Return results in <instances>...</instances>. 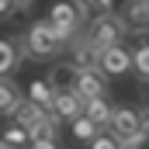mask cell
I'll list each match as a JSON object with an SVG mask.
<instances>
[{
    "mask_svg": "<svg viewBox=\"0 0 149 149\" xmlns=\"http://www.w3.org/2000/svg\"><path fill=\"white\" fill-rule=\"evenodd\" d=\"M59 139V118L52 111H45L38 121L28 125V142H56Z\"/></svg>",
    "mask_w": 149,
    "mask_h": 149,
    "instance_id": "obj_9",
    "label": "cell"
},
{
    "mask_svg": "<svg viewBox=\"0 0 149 149\" xmlns=\"http://www.w3.org/2000/svg\"><path fill=\"white\" fill-rule=\"evenodd\" d=\"M14 104H17V87H14V80L0 76V114H10Z\"/></svg>",
    "mask_w": 149,
    "mask_h": 149,
    "instance_id": "obj_16",
    "label": "cell"
},
{
    "mask_svg": "<svg viewBox=\"0 0 149 149\" xmlns=\"http://www.w3.org/2000/svg\"><path fill=\"white\" fill-rule=\"evenodd\" d=\"M52 83L49 80H31V87H28V101H35L38 108H45L49 111V104H52Z\"/></svg>",
    "mask_w": 149,
    "mask_h": 149,
    "instance_id": "obj_14",
    "label": "cell"
},
{
    "mask_svg": "<svg viewBox=\"0 0 149 149\" xmlns=\"http://www.w3.org/2000/svg\"><path fill=\"white\" fill-rule=\"evenodd\" d=\"M111 76L104 73L101 66H94V70H76V83H73V94L80 101H87V97H108V83Z\"/></svg>",
    "mask_w": 149,
    "mask_h": 149,
    "instance_id": "obj_5",
    "label": "cell"
},
{
    "mask_svg": "<svg viewBox=\"0 0 149 149\" xmlns=\"http://www.w3.org/2000/svg\"><path fill=\"white\" fill-rule=\"evenodd\" d=\"M108 125H111V135L118 142H146V114L142 108H132V104H111V118H108Z\"/></svg>",
    "mask_w": 149,
    "mask_h": 149,
    "instance_id": "obj_1",
    "label": "cell"
},
{
    "mask_svg": "<svg viewBox=\"0 0 149 149\" xmlns=\"http://www.w3.org/2000/svg\"><path fill=\"white\" fill-rule=\"evenodd\" d=\"M14 66H21V56H17V49H14V42L0 38V76H7Z\"/></svg>",
    "mask_w": 149,
    "mask_h": 149,
    "instance_id": "obj_15",
    "label": "cell"
},
{
    "mask_svg": "<svg viewBox=\"0 0 149 149\" xmlns=\"http://www.w3.org/2000/svg\"><path fill=\"white\" fill-rule=\"evenodd\" d=\"M49 111L56 114L59 121H73L76 114H83V101L76 97L73 90H56V94H52V104H49Z\"/></svg>",
    "mask_w": 149,
    "mask_h": 149,
    "instance_id": "obj_8",
    "label": "cell"
},
{
    "mask_svg": "<svg viewBox=\"0 0 149 149\" xmlns=\"http://www.w3.org/2000/svg\"><path fill=\"white\" fill-rule=\"evenodd\" d=\"M49 21H52V28H56L59 35L70 42V38L80 31V24H83V14L73 7V0H56L52 10H49Z\"/></svg>",
    "mask_w": 149,
    "mask_h": 149,
    "instance_id": "obj_4",
    "label": "cell"
},
{
    "mask_svg": "<svg viewBox=\"0 0 149 149\" xmlns=\"http://www.w3.org/2000/svg\"><path fill=\"white\" fill-rule=\"evenodd\" d=\"M118 149H142V142H118Z\"/></svg>",
    "mask_w": 149,
    "mask_h": 149,
    "instance_id": "obj_24",
    "label": "cell"
},
{
    "mask_svg": "<svg viewBox=\"0 0 149 149\" xmlns=\"http://www.w3.org/2000/svg\"><path fill=\"white\" fill-rule=\"evenodd\" d=\"M97 66H101L108 76H121V73H128V70H132V52H128L121 42L104 45V49H101V56H97Z\"/></svg>",
    "mask_w": 149,
    "mask_h": 149,
    "instance_id": "obj_6",
    "label": "cell"
},
{
    "mask_svg": "<svg viewBox=\"0 0 149 149\" xmlns=\"http://www.w3.org/2000/svg\"><path fill=\"white\" fill-rule=\"evenodd\" d=\"M70 125H73V139H76V142H90V139L101 132V125H97L94 118H87V114H76Z\"/></svg>",
    "mask_w": 149,
    "mask_h": 149,
    "instance_id": "obj_13",
    "label": "cell"
},
{
    "mask_svg": "<svg viewBox=\"0 0 149 149\" xmlns=\"http://www.w3.org/2000/svg\"><path fill=\"white\" fill-rule=\"evenodd\" d=\"M10 114L17 118V125H24V128H28L31 121H38V118L45 114V108H38L35 101H21V97H17V104L10 108Z\"/></svg>",
    "mask_w": 149,
    "mask_h": 149,
    "instance_id": "obj_12",
    "label": "cell"
},
{
    "mask_svg": "<svg viewBox=\"0 0 149 149\" xmlns=\"http://www.w3.org/2000/svg\"><path fill=\"white\" fill-rule=\"evenodd\" d=\"M63 49H66V38L52 28L49 17L35 21V24L28 28V35H24V52H28L31 59H52V56H59Z\"/></svg>",
    "mask_w": 149,
    "mask_h": 149,
    "instance_id": "obj_2",
    "label": "cell"
},
{
    "mask_svg": "<svg viewBox=\"0 0 149 149\" xmlns=\"http://www.w3.org/2000/svg\"><path fill=\"white\" fill-rule=\"evenodd\" d=\"M90 149H118V139H114V135H101V132H97V135L90 139Z\"/></svg>",
    "mask_w": 149,
    "mask_h": 149,
    "instance_id": "obj_19",
    "label": "cell"
},
{
    "mask_svg": "<svg viewBox=\"0 0 149 149\" xmlns=\"http://www.w3.org/2000/svg\"><path fill=\"white\" fill-rule=\"evenodd\" d=\"M80 3H83L87 10H90V7H94V10H101V0H80Z\"/></svg>",
    "mask_w": 149,
    "mask_h": 149,
    "instance_id": "obj_23",
    "label": "cell"
},
{
    "mask_svg": "<svg viewBox=\"0 0 149 149\" xmlns=\"http://www.w3.org/2000/svg\"><path fill=\"white\" fill-rule=\"evenodd\" d=\"M125 35H128V24H125V17H121V14H111V10H101V14L90 21V28H87V38H90L97 49L114 45V42H121Z\"/></svg>",
    "mask_w": 149,
    "mask_h": 149,
    "instance_id": "obj_3",
    "label": "cell"
},
{
    "mask_svg": "<svg viewBox=\"0 0 149 149\" xmlns=\"http://www.w3.org/2000/svg\"><path fill=\"white\" fill-rule=\"evenodd\" d=\"M7 146H14V149H21L24 142H28V128L24 125H10V128H3V135H0Z\"/></svg>",
    "mask_w": 149,
    "mask_h": 149,
    "instance_id": "obj_17",
    "label": "cell"
},
{
    "mask_svg": "<svg viewBox=\"0 0 149 149\" xmlns=\"http://www.w3.org/2000/svg\"><path fill=\"white\" fill-rule=\"evenodd\" d=\"M83 114L94 118V121L104 128L108 118H111V101H108V97H87V101H83Z\"/></svg>",
    "mask_w": 149,
    "mask_h": 149,
    "instance_id": "obj_11",
    "label": "cell"
},
{
    "mask_svg": "<svg viewBox=\"0 0 149 149\" xmlns=\"http://www.w3.org/2000/svg\"><path fill=\"white\" fill-rule=\"evenodd\" d=\"M28 149H56V142H31Z\"/></svg>",
    "mask_w": 149,
    "mask_h": 149,
    "instance_id": "obj_22",
    "label": "cell"
},
{
    "mask_svg": "<svg viewBox=\"0 0 149 149\" xmlns=\"http://www.w3.org/2000/svg\"><path fill=\"white\" fill-rule=\"evenodd\" d=\"M3 17H14V0H0V21Z\"/></svg>",
    "mask_w": 149,
    "mask_h": 149,
    "instance_id": "obj_21",
    "label": "cell"
},
{
    "mask_svg": "<svg viewBox=\"0 0 149 149\" xmlns=\"http://www.w3.org/2000/svg\"><path fill=\"white\" fill-rule=\"evenodd\" d=\"M66 45H70V66H73V70H94V66H97L101 49H97L87 35H73Z\"/></svg>",
    "mask_w": 149,
    "mask_h": 149,
    "instance_id": "obj_7",
    "label": "cell"
},
{
    "mask_svg": "<svg viewBox=\"0 0 149 149\" xmlns=\"http://www.w3.org/2000/svg\"><path fill=\"white\" fill-rule=\"evenodd\" d=\"M132 66L139 70V76H142V80L149 76V49H146V45H139V49L132 52Z\"/></svg>",
    "mask_w": 149,
    "mask_h": 149,
    "instance_id": "obj_18",
    "label": "cell"
},
{
    "mask_svg": "<svg viewBox=\"0 0 149 149\" xmlns=\"http://www.w3.org/2000/svg\"><path fill=\"white\" fill-rule=\"evenodd\" d=\"M132 0H101V10H111V14H125Z\"/></svg>",
    "mask_w": 149,
    "mask_h": 149,
    "instance_id": "obj_20",
    "label": "cell"
},
{
    "mask_svg": "<svg viewBox=\"0 0 149 149\" xmlns=\"http://www.w3.org/2000/svg\"><path fill=\"white\" fill-rule=\"evenodd\" d=\"M49 83H52V90H73L76 83V70L70 66V63H56L52 70H49V76H45Z\"/></svg>",
    "mask_w": 149,
    "mask_h": 149,
    "instance_id": "obj_10",
    "label": "cell"
},
{
    "mask_svg": "<svg viewBox=\"0 0 149 149\" xmlns=\"http://www.w3.org/2000/svg\"><path fill=\"white\" fill-rule=\"evenodd\" d=\"M0 149H14V146H7V142H3V139H0Z\"/></svg>",
    "mask_w": 149,
    "mask_h": 149,
    "instance_id": "obj_25",
    "label": "cell"
}]
</instances>
